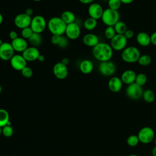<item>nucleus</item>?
<instances>
[{
  "instance_id": "nucleus-1",
  "label": "nucleus",
  "mask_w": 156,
  "mask_h": 156,
  "mask_svg": "<svg viewBox=\"0 0 156 156\" xmlns=\"http://www.w3.org/2000/svg\"><path fill=\"white\" fill-rule=\"evenodd\" d=\"M92 54L94 58L100 62L109 61L113 57V49L110 44L105 42H99L93 48Z\"/></svg>"
},
{
  "instance_id": "nucleus-2",
  "label": "nucleus",
  "mask_w": 156,
  "mask_h": 156,
  "mask_svg": "<svg viewBox=\"0 0 156 156\" xmlns=\"http://www.w3.org/2000/svg\"><path fill=\"white\" fill-rule=\"evenodd\" d=\"M47 27L52 35L61 36L65 34L66 24L62 20L60 16H53L48 21Z\"/></svg>"
},
{
  "instance_id": "nucleus-3",
  "label": "nucleus",
  "mask_w": 156,
  "mask_h": 156,
  "mask_svg": "<svg viewBox=\"0 0 156 156\" xmlns=\"http://www.w3.org/2000/svg\"><path fill=\"white\" fill-rule=\"evenodd\" d=\"M141 55L140 50L134 46H127L121 52L122 60L127 63H133L138 62Z\"/></svg>"
},
{
  "instance_id": "nucleus-4",
  "label": "nucleus",
  "mask_w": 156,
  "mask_h": 156,
  "mask_svg": "<svg viewBox=\"0 0 156 156\" xmlns=\"http://www.w3.org/2000/svg\"><path fill=\"white\" fill-rule=\"evenodd\" d=\"M119 13L118 10H112L107 8L104 10L101 20L107 26H114V25L119 21Z\"/></svg>"
},
{
  "instance_id": "nucleus-5",
  "label": "nucleus",
  "mask_w": 156,
  "mask_h": 156,
  "mask_svg": "<svg viewBox=\"0 0 156 156\" xmlns=\"http://www.w3.org/2000/svg\"><path fill=\"white\" fill-rule=\"evenodd\" d=\"M47 23L43 16L38 15L32 18L30 27L34 33L41 34L47 27Z\"/></svg>"
},
{
  "instance_id": "nucleus-6",
  "label": "nucleus",
  "mask_w": 156,
  "mask_h": 156,
  "mask_svg": "<svg viewBox=\"0 0 156 156\" xmlns=\"http://www.w3.org/2000/svg\"><path fill=\"white\" fill-rule=\"evenodd\" d=\"M99 73L104 76L112 77L116 70V65L111 60L100 62L98 66Z\"/></svg>"
},
{
  "instance_id": "nucleus-7",
  "label": "nucleus",
  "mask_w": 156,
  "mask_h": 156,
  "mask_svg": "<svg viewBox=\"0 0 156 156\" xmlns=\"http://www.w3.org/2000/svg\"><path fill=\"white\" fill-rule=\"evenodd\" d=\"M137 135L140 142L143 144H148L154 139L155 133L151 127H144L140 130Z\"/></svg>"
},
{
  "instance_id": "nucleus-8",
  "label": "nucleus",
  "mask_w": 156,
  "mask_h": 156,
  "mask_svg": "<svg viewBox=\"0 0 156 156\" xmlns=\"http://www.w3.org/2000/svg\"><path fill=\"white\" fill-rule=\"evenodd\" d=\"M65 34L69 40H75L77 39L81 34V29L79 24L77 22L67 24Z\"/></svg>"
},
{
  "instance_id": "nucleus-9",
  "label": "nucleus",
  "mask_w": 156,
  "mask_h": 156,
  "mask_svg": "<svg viewBox=\"0 0 156 156\" xmlns=\"http://www.w3.org/2000/svg\"><path fill=\"white\" fill-rule=\"evenodd\" d=\"M126 93L130 99L137 100L142 97L143 90L142 87H140L134 82L127 85L126 89Z\"/></svg>"
},
{
  "instance_id": "nucleus-10",
  "label": "nucleus",
  "mask_w": 156,
  "mask_h": 156,
  "mask_svg": "<svg viewBox=\"0 0 156 156\" xmlns=\"http://www.w3.org/2000/svg\"><path fill=\"white\" fill-rule=\"evenodd\" d=\"M127 39L124 35L116 34L112 40H110V45L112 49L116 51H122L127 47Z\"/></svg>"
},
{
  "instance_id": "nucleus-11",
  "label": "nucleus",
  "mask_w": 156,
  "mask_h": 156,
  "mask_svg": "<svg viewBox=\"0 0 156 156\" xmlns=\"http://www.w3.org/2000/svg\"><path fill=\"white\" fill-rule=\"evenodd\" d=\"M32 18L25 13H19L14 18V24L17 28L20 29L30 27Z\"/></svg>"
},
{
  "instance_id": "nucleus-12",
  "label": "nucleus",
  "mask_w": 156,
  "mask_h": 156,
  "mask_svg": "<svg viewBox=\"0 0 156 156\" xmlns=\"http://www.w3.org/2000/svg\"><path fill=\"white\" fill-rule=\"evenodd\" d=\"M15 52L11 43L3 42L0 46V58L4 61L10 60L15 55Z\"/></svg>"
},
{
  "instance_id": "nucleus-13",
  "label": "nucleus",
  "mask_w": 156,
  "mask_h": 156,
  "mask_svg": "<svg viewBox=\"0 0 156 156\" xmlns=\"http://www.w3.org/2000/svg\"><path fill=\"white\" fill-rule=\"evenodd\" d=\"M9 61L12 68L16 71H21L27 66V63L22 54H15Z\"/></svg>"
},
{
  "instance_id": "nucleus-14",
  "label": "nucleus",
  "mask_w": 156,
  "mask_h": 156,
  "mask_svg": "<svg viewBox=\"0 0 156 156\" xmlns=\"http://www.w3.org/2000/svg\"><path fill=\"white\" fill-rule=\"evenodd\" d=\"M104 10L102 6L98 2H93L90 4L88 7L89 17L97 20L101 18Z\"/></svg>"
},
{
  "instance_id": "nucleus-15",
  "label": "nucleus",
  "mask_w": 156,
  "mask_h": 156,
  "mask_svg": "<svg viewBox=\"0 0 156 156\" xmlns=\"http://www.w3.org/2000/svg\"><path fill=\"white\" fill-rule=\"evenodd\" d=\"M54 76L60 80L65 79L68 74V69L67 66L63 65L61 62L56 63L52 68Z\"/></svg>"
},
{
  "instance_id": "nucleus-16",
  "label": "nucleus",
  "mask_w": 156,
  "mask_h": 156,
  "mask_svg": "<svg viewBox=\"0 0 156 156\" xmlns=\"http://www.w3.org/2000/svg\"><path fill=\"white\" fill-rule=\"evenodd\" d=\"M40 55V51L37 47L28 46V48L22 53V55L27 62H34L37 60Z\"/></svg>"
},
{
  "instance_id": "nucleus-17",
  "label": "nucleus",
  "mask_w": 156,
  "mask_h": 156,
  "mask_svg": "<svg viewBox=\"0 0 156 156\" xmlns=\"http://www.w3.org/2000/svg\"><path fill=\"white\" fill-rule=\"evenodd\" d=\"M12 46L15 52L23 53L28 48V41L21 37H18L16 39L12 40Z\"/></svg>"
},
{
  "instance_id": "nucleus-18",
  "label": "nucleus",
  "mask_w": 156,
  "mask_h": 156,
  "mask_svg": "<svg viewBox=\"0 0 156 156\" xmlns=\"http://www.w3.org/2000/svg\"><path fill=\"white\" fill-rule=\"evenodd\" d=\"M122 85L123 83L121 78L116 76H112L108 82V87L113 93L119 92L121 90Z\"/></svg>"
},
{
  "instance_id": "nucleus-19",
  "label": "nucleus",
  "mask_w": 156,
  "mask_h": 156,
  "mask_svg": "<svg viewBox=\"0 0 156 156\" xmlns=\"http://www.w3.org/2000/svg\"><path fill=\"white\" fill-rule=\"evenodd\" d=\"M82 41L85 46L93 48L99 43V38L98 36L94 34L88 33L83 35Z\"/></svg>"
},
{
  "instance_id": "nucleus-20",
  "label": "nucleus",
  "mask_w": 156,
  "mask_h": 156,
  "mask_svg": "<svg viewBox=\"0 0 156 156\" xmlns=\"http://www.w3.org/2000/svg\"><path fill=\"white\" fill-rule=\"evenodd\" d=\"M136 76V74L133 70L126 69L122 72L120 78L123 83L128 85L135 82Z\"/></svg>"
},
{
  "instance_id": "nucleus-21",
  "label": "nucleus",
  "mask_w": 156,
  "mask_h": 156,
  "mask_svg": "<svg viewBox=\"0 0 156 156\" xmlns=\"http://www.w3.org/2000/svg\"><path fill=\"white\" fill-rule=\"evenodd\" d=\"M79 68L82 73L84 74H88L93 71L94 65L90 60L84 59L80 62Z\"/></svg>"
},
{
  "instance_id": "nucleus-22",
  "label": "nucleus",
  "mask_w": 156,
  "mask_h": 156,
  "mask_svg": "<svg viewBox=\"0 0 156 156\" xmlns=\"http://www.w3.org/2000/svg\"><path fill=\"white\" fill-rule=\"evenodd\" d=\"M136 42L143 47H147L151 44L150 35L145 32H140L136 37Z\"/></svg>"
},
{
  "instance_id": "nucleus-23",
  "label": "nucleus",
  "mask_w": 156,
  "mask_h": 156,
  "mask_svg": "<svg viewBox=\"0 0 156 156\" xmlns=\"http://www.w3.org/2000/svg\"><path fill=\"white\" fill-rule=\"evenodd\" d=\"M60 18L67 24L76 22V17L75 14L70 10H65L61 14Z\"/></svg>"
},
{
  "instance_id": "nucleus-24",
  "label": "nucleus",
  "mask_w": 156,
  "mask_h": 156,
  "mask_svg": "<svg viewBox=\"0 0 156 156\" xmlns=\"http://www.w3.org/2000/svg\"><path fill=\"white\" fill-rule=\"evenodd\" d=\"M28 41L31 44L32 46L38 48L41 44L43 41V38L40 34L34 32L32 36L28 40Z\"/></svg>"
},
{
  "instance_id": "nucleus-25",
  "label": "nucleus",
  "mask_w": 156,
  "mask_h": 156,
  "mask_svg": "<svg viewBox=\"0 0 156 156\" xmlns=\"http://www.w3.org/2000/svg\"><path fill=\"white\" fill-rule=\"evenodd\" d=\"M9 112L3 108H0V127H3L6 125H10Z\"/></svg>"
},
{
  "instance_id": "nucleus-26",
  "label": "nucleus",
  "mask_w": 156,
  "mask_h": 156,
  "mask_svg": "<svg viewBox=\"0 0 156 156\" xmlns=\"http://www.w3.org/2000/svg\"><path fill=\"white\" fill-rule=\"evenodd\" d=\"M83 25L86 30L91 31L96 29V27H97L98 21L97 20H95L91 17H88L83 21Z\"/></svg>"
},
{
  "instance_id": "nucleus-27",
  "label": "nucleus",
  "mask_w": 156,
  "mask_h": 156,
  "mask_svg": "<svg viewBox=\"0 0 156 156\" xmlns=\"http://www.w3.org/2000/svg\"><path fill=\"white\" fill-rule=\"evenodd\" d=\"M142 98L146 102L152 103L155 101V95L154 92L152 90L147 89L143 91Z\"/></svg>"
},
{
  "instance_id": "nucleus-28",
  "label": "nucleus",
  "mask_w": 156,
  "mask_h": 156,
  "mask_svg": "<svg viewBox=\"0 0 156 156\" xmlns=\"http://www.w3.org/2000/svg\"><path fill=\"white\" fill-rule=\"evenodd\" d=\"M113 27L115 28V30L116 31V34L124 35V34L127 30V27L126 24L124 22L122 21H118L114 25Z\"/></svg>"
},
{
  "instance_id": "nucleus-29",
  "label": "nucleus",
  "mask_w": 156,
  "mask_h": 156,
  "mask_svg": "<svg viewBox=\"0 0 156 156\" xmlns=\"http://www.w3.org/2000/svg\"><path fill=\"white\" fill-rule=\"evenodd\" d=\"M152 58L148 54H142L138 60V63L142 66H147L151 63Z\"/></svg>"
},
{
  "instance_id": "nucleus-30",
  "label": "nucleus",
  "mask_w": 156,
  "mask_h": 156,
  "mask_svg": "<svg viewBox=\"0 0 156 156\" xmlns=\"http://www.w3.org/2000/svg\"><path fill=\"white\" fill-rule=\"evenodd\" d=\"M147 81V77L144 73H139L136 74L135 83L140 87L144 85Z\"/></svg>"
},
{
  "instance_id": "nucleus-31",
  "label": "nucleus",
  "mask_w": 156,
  "mask_h": 156,
  "mask_svg": "<svg viewBox=\"0 0 156 156\" xmlns=\"http://www.w3.org/2000/svg\"><path fill=\"white\" fill-rule=\"evenodd\" d=\"M104 36L108 40H112L116 35V31L113 26H107L104 30Z\"/></svg>"
},
{
  "instance_id": "nucleus-32",
  "label": "nucleus",
  "mask_w": 156,
  "mask_h": 156,
  "mask_svg": "<svg viewBox=\"0 0 156 156\" xmlns=\"http://www.w3.org/2000/svg\"><path fill=\"white\" fill-rule=\"evenodd\" d=\"M140 140L138 135H131L127 138V143L130 147H135L139 143Z\"/></svg>"
},
{
  "instance_id": "nucleus-33",
  "label": "nucleus",
  "mask_w": 156,
  "mask_h": 156,
  "mask_svg": "<svg viewBox=\"0 0 156 156\" xmlns=\"http://www.w3.org/2000/svg\"><path fill=\"white\" fill-rule=\"evenodd\" d=\"M107 3L108 6V8L115 10H118L122 4L120 0H108Z\"/></svg>"
},
{
  "instance_id": "nucleus-34",
  "label": "nucleus",
  "mask_w": 156,
  "mask_h": 156,
  "mask_svg": "<svg viewBox=\"0 0 156 156\" xmlns=\"http://www.w3.org/2000/svg\"><path fill=\"white\" fill-rule=\"evenodd\" d=\"M13 132L14 130L11 125H6L2 127V133L5 137H10Z\"/></svg>"
},
{
  "instance_id": "nucleus-35",
  "label": "nucleus",
  "mask_w": 156,
  "mask_h": 156,
  "mask_svg": "<svg viewBox=\"0 0 156 156\" xmlns=\"http://www.w3.org/2000/svg\"><path fill=\"white\" fill-rule=\"evenodd\" d=\"M33 33L34 32L30 28V27H26L24 29H21V37H23V38L26 40H29V38L33 34Z\"/></svg>"
},
{
  "instance_id": "nucleus-36",
  "label": "nucleus",
  "mask_w": 156,
  "mask_h": 156,
  "mask_svg": "<svg viewBox=\"0 0 156 156\" xmlns=\"http://www.w3.org/2000/svg\"><path fill=\"white\" fill-rule=\"evenodd\" d=\"M21 74L22 76L25 78H30L33 76V70L32 69L26 66L24 68H23L21 71Z\"/></svg>"
},
{
  "instance_id": "nucleus-37",
  "label": "nucleus",
  "mask_w": 156,
  "mask_h": 156,
  "mask_svg": "<svg viewBox=\"0 0 156 156\" xmlns=\"http://www.w3.org/2000/svg\"><path fill=\"white\" fill-rule=\"evenodd\" d=\"M68 44V38L65 35H61L58 46L61 48H65Z\"/></svg>"
},
{
  "instance_id": "nucleus-38",
  "label": "nucleus",
  "mask_w": 156,
  "mask_h": 156,
  "mask_svg": "<svg viewBox=\"0 0 156 156\" xmlns=\"http://www.w3.org/2000/svg\"><path fill=\"white\" fill-rule=\"evenodd\" d=\"M60 37L61 36L57 35H52V37H51V43L54 45H58V44L60 41Z\"/></svg>"
},
{
  "instance_id": "nucleus-39",
  "label": "nucleus",
  "mask_w": 156,
  "mask_h": 156,
  "mask_svg": "<svg viewBox=\"0 0 156 156\" xmlns=\"http://www.w3.org/2000/svg\"><path fill=\"white\" fill-rule=\"evenodd\" d=\"M134 32L133 30H131V29H127L126 32L124 34V35L125 36V37L129 40V39H131L134 36Z\"/></svg>"
},
{
  "instance_id": "nucleus-40",
  "label": "nucleus",
  "mask_w": 156,
  "mask_h": 156,
  "mask_svg": "<svg viewBox=\"0 0 156 156\" xmlns=\"http://www.w3.org/2000/svg\"><path fill=\"white\" fill-rule=\"evenodd\" d=\"M151 44L156 46V31L153 32L151 35Z\"/></svg>"
},
{
  "instance_id": "nucleus-41",
  "label": "nucleus",
  "mask_w": 156,
  "mask_h": 156,
  "mask_svg": "<svg viewBox=\"0 0 156 156\" xmlns=\"http://www.w3.org/2000/svg\"><path fill=\"white\" fill-rule=\"evenodd\" d=\"M17 37H18V33L15 30H11L9 33V38L12 40H13L16 39Z\"/></svg>"
},
{
  "instance_id": "nucleus-42",
  "label": "nucleus",
  "mask_w": 156,
  "mask_h": 156,
  "mask_svg": "<svg viewBox=\"0 0 156 156\" xmlns=\"http://www.w3.org/2000/svg\"><path fill=\"white\" fill-rule=\"evenodd\" d=\"M26 14H27V15L30 16L32 17L33 13H34V10L32 8H27V9H26L25 10V12H24Z\"/></svg>"
},
{
  "instance_id": "nucleus-43",
  "label": "nucleus",
  "mask_w": 156,
  "mask_h": 156,
  "mask_svg": "<svg viewBox=\"0 0 156 156\" xmlns=\"http://www.w3.org/2000/svg\"><path fill=\"white\" fill-rule=\"evenodd\" d=\"M79 1L83 4H90L94 2V0H79Z\"/></svg>"
},
{
  "instance_id": "nucleus-44",
  "label": "nucleus",
  "mask_w": 156,
  "mask_h": 156,
  "mask_svg": "<svg viewBox=\"0 0 156 156\" xmlns=\"http://www.w3.org/2000/svg\"><path fill=\"white\" fill-rule=\"evenodd\" d=\"M61 62H62L63 65L67 66V65L69 63V58H67V57H64V58H62V60H61Z\"/></svg>"
},
{
  "instance_id": "nucleus-45",
  "label": "nucleus",
  "mask_w": 156,
  "mask_h": 156,
  "mask_svg": "<svg viewBox=\"0 0 156 156\" xmlns=\"http://www.w3.org/2000/svg\"><path fill=\"white\" fill-rule=\"evenodd\" d=\"M120 1L121 3L124 4H130L134 1V0H120Z\"/></svg>"
},
{
  "instance_id": "nucleus-46",
  "label": "nucleus",
  "mask_w": 156,
  "mask_h": 156,
  "mask_svg": "<svg viewBox=\"0 0 156 156\" xmlns=\"http://www.w3.org/2000/svg\"><path fill=\"white\" fill-rule=\"evenodd\" d=\"M37 60H38V62H44V61L45 60V57H44V55H42V54H40V55H39V57H38Z\"/></svg>"
},
{
  "instance_id": "nucleus-47",
  "label": "nucleus",
  "mask_w": 156,
  "mask_h": 156,
  "mask_svg": "<svg viewBox=\"0 0 156 156\" xmlns=\"http://www.w3.org/2000/svg\"><path fill=\"white\" fill-rule=\"evenodd\" d=\"M152 154L153 156H156V145L153 147L152 150Z\"/></svg>"
},
{
  "instance_id": "nucleus-48",
  "label": "nucleus",
  "mask_w": 156,
  "mask_h": 156,
  "mask_svg": "<svg viewBox=\"0 0 156 156\" xmlns=\"http://www.w3.org/2000/svg\"><path fill=\"white\" fill-rule=\"evenodd\" d=\"M3 20H4L3 15H2V13H0V26H1V24L2 23Z\"/></svg>"
},
{
  "instance_id": "nucleus-49",
  "label": "nucleus",
  "mask_w": 156,
  "mask_h": 156,
  "mask_svg": "<svg viewBox=\"0 0 156 156\" xmlns=\"http://www.w3.org/2000/svg\"><path fill=\"white\" fill-rule=\"evenodd\" d=\"M2 87L1 85L0 84V93L2 92Z\"/></svg>"
},
{
  "instance_id": "nucleus-50",
  "label": "nucleus",
  "mask_w": 156,
  "mask_h": 156,
  "mask_svg": "<svg viewBox=\"0 0 156 156\" xmlns=\"http://www.w3.org/2000/svg\"><path fill=\"white\" fill-rule=\"evenodd\" d=\"M2 43H3V41H2V40L0 38V46H1V45L2 44Z\"/></svg>"
},
{
  "instance_id": "nucleus-51",
  "label": "nucleus",
  "mask_w": 156,
  "mask_h": 156,
  "mask_svg": "<svg viewBox=\"0 0 156 156\" xmlns=\"http://www.w3.org/2000/svg\"><path fill=\"white\" fill-rule=\"evenodd\" d=\"M129 156H138V155H136V154H130V155H129Z\"/></svg>"
},
{
  "instance_id": "nucleus-52",
  "label": "nucleus",
  "mask_w": 156,
  "mask_h": 156,
  "mask_svg": "<svg viewBox=\"0 0 156 156\" xmlns=\"http://www.w3.org/2000/svg\"><path fill=\"white\" fill-rule=\"evenodd\" d=\"M2 133V127H0V135Z\"/></svg>"
},
{
  "instance_id": "nucleus-53",
  "label": "nucleus",
  "mask_w": 156,
  "mask_h": 156,
  "mask_svg": "<svg viewBox=\"0 0 156 156\" xmlns=\"http://www.w3.org/2000/svg\"><path fill=\"white\" fill-rule=\"evenodd\" d=\"M34 1H35V2H40V1H41V0H33Z\"/></svg>"
},
{
  "instance_id": "nucleus-54",
  "label": "nucleus",
  "mask_w": 156,
  "mask_h": 156,
  "mask_svg": "<svg viewBox=\"0 0 156 156\" xmlns=\"http://www.w3.org/2000/svg\"><path fill=\"white\" fill-rule=\"evenodd\" d=\"M154 143H155V144L156 145V138L154 140Z\"/></svg>"
},
{
  "instance_id": "nucleus-55",
  "label": "nucleus",
  "mask_w": 156,
  "mask_h": 156,
  "mask_svg": "<svg viewBox=\"0 0 156 156\" xmlns=\"http://www.w3.org/2000/svg\"><path fill=\"white\" fill-rule=\"evenodd\" d=\"M104 1H108V0H104Z\"/></svg>"
}]
</instances>
